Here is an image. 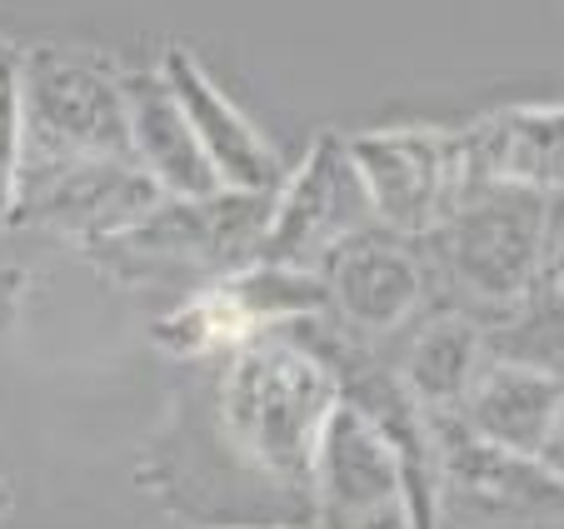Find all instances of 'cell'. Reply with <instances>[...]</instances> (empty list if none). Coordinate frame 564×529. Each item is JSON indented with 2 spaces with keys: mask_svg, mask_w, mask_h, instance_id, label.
I'll list each match as a JSON object with an SVG mask.
<instances>
[{
  "mask_svg": "<svg viewBox=\"0 0 564 529\" xmlns=\"http://www.w3.org/2000/svg\"><path fill=\"white\" fill-rule=\"evenodd\" d=\"M340 375L325 355L285 335V325L260 330L230 349L220 385V424L235 455L280 485H305L315 440L340 404Z\"/></svg>",
  "mask_w": 564,
  "mask_h": 529,
  "instance_id": "1",
  "label": "cell"
},
{
  "mask_svg": "<svg viewBox=\"0 0 564 529\" xmlns=\"http://www.w3.org/2000/svg\"><path fill=\"white\" fill-rule=\"evenodd\" d=\"M25 160H130V120L120 71L75 45H21Z\"/></svg>",
  "mask_w": 564,
  "mask_h": 529,
  "instance_id": "2",
  "label": "cell"
},
{
  "mask_svg": "<svg viewBox=\"0 0 564 529\" xmlns=\"http://www.w3.org/2000/svg\"><path fill=\"white\" fill-rule=\"evenodd\" d=\"M550 205L554 195L524 191V185H459L435 225V245L465 295L510 310L544 276Z\"/></svg>",
  "mask_w": 564,
  "mask_h": 529,
  "instance_id": "3",
  "label": "cell"
},
{
  "mask_svg": "<svg viewBox=\"0 0 564 529\" xmlns=\"http://www.w3.org/2000/svg\"><path fill=\"white\" fill-rule=\"evenodd\" d=\"M265 220L270 195L215 191L200 201H160L126 235L96 245V255L110 264H126L135 276H185V270H195L200 285H210V280H225L256 264Z\"/></svg>",
  "mask_w": 564,
  "mask_h": 529,
  "instance_id": "4",
  "label": "cell"
},
{
  "mask_svg": "<svg viewBox=\"0 0 564 529\" xmlns=\"http://www.w3.org/2000/svg\"><path fill=\"white\" fill-rule=\"evenodd\" d=\"M440 519L475 529H564V485L534 460L479 440L459 414H430Z\"/></svg>",
  "mask_w": 564,
  "mask_h": 529,
  "instance_id": "5",
  "label": "cell"
},
{
  "mask_svg": "<svg viewBox=\"0 0 564 529\" xmlns=\"http://www.w3.org/2000/svg\"><path fill=\"white\" fill-rule=\"evenodd\" d=\"M365 225H375V210L360 170L350 160V145L335 130H319L310 140L305 160L270 195V220L265 235H260L256 260L319 276V264L330 260L350 235H360Z\"/></svg>",
  "mask_w": 564,
  "mask_h": 529,
  "instance_id": "6",
  "label": "cell"
},
{
  "mask_svg": "<svg viewBox=\"0 0 564 529\" xmlns=\"http://www.w3.org/2000/svg\"><path fill=\"white\" fill-rule=\"evenodd\" d=\"M165 195L155 191L135 160H55V165H21L11 225L51 230L80 245H106L140 225Z\"/></svg>",
  "mask_w": 564,
  "mask_h": 529,
  "instance_id": "7",
  "label": "cell"
},
{
  "mask_svg": "<svg viewBox=\"0 0 564 529\" xmlns=\"http://www.w3.org/2000/svg\"><path fill=\"white\" fill-rule=\"evenodd\" d=\"M305 489L315 495L319 529H405L394 445L345 395L315 440Z\"/></svg>",
  "mask_w": 564,
  "mask_h": 529,
  "instance_id": "8",
  "label": "cell"
},
{
  "mask_svg": "<svg viewBox=\"0 0 564 529\" xmlns=\"http://www.w3.org/2000/svg\"><path fill=\"white\" fill-rule=\"evenodd\" d=\"M350 160L370 195L375 225L394 235H430L459 191L455 130L390 126L345 136Z\"/></svg>",
  "mask_w": 564,
  "mask_h": 529,
  "instance_id": "9",
  "label": "cell"
},
{
  "mask_svg": "<svg viewBox=\"0 0 564 529\" xmlns=\"http://www.w3.org/2000/svg\"><path fill=\"white\" fill-rule=\"evenodd\" d=\"M155 71L165 75L175 106L191 120V136L205 150V160H210L215 181L240 195H275V185L285 181V160L250 126L246 110L230 106V96L205 75V65L185 45H171V51L160 55Z\"/></svg>",
  "mask_w": 564,
  "mask_h": 529,
  "instance_id": "10",
  "label": "cell"
},
{
  "mask_svg": "<svg viewBox=\"0 0 564 529\" xmlns=\"http://www.w3.org/2000/svg\"><path fill=\"white\" fill-rule=\"evenodd\" d=\"M319 280L330 290V305H340V315L365 335L405 325L430 290L420 255L405 245V235L384 225H365L360 235H350L319 264Z\"/></svg>",
  "mask_w": 564,
  "mask_h": 529,
  "instance_id": "11",
  "label": "cell"
},
{
  "mask_svg": "<svg viewBox=\"0 0 564 529\" xmlns=\"http://www.w3.org/2000/svg\"><path fill=\"white\" fill-rule=\"evenodd\" d=\"M459 185H524L540 195L564 191V106H505L455 130Z\"/></svg>",
  "mask_w": 564,
  "mask_h": 529,
  "instance_id": "12",
  "label": "cell"
},
{
  "mask_svg": "<svg viewBox=\"0 0 564 529\" xmlns=\"http://www.w3.org/2000/svg\"><path fill=\"white\" fill-rule=\"evenodd\" d=\"M126 90V120H130V160L145 170L165 201H200V195L225 191L215 181L205 150L195 145L191 120L175 106L171 85L160 71H120Z\"/></svg>",
  "mask_w": 564,
  "mask_h": 529,
  "instance_id": "13",
  "label": "cell"
},
{
  "mask_svg": "<svg viewBox=\"0 0 564 529\" xmlns=\"http://www.w3.org/2000/svg\"><path fill=\"white\" fill-rule=\"evenodd\" d=\"M560 400H564V380H550V375L520 370V365H505V360H485L475 385H469L465 404H459V420L479 440H490V445L510 450V455L534 460L554 424Z\"/></svg>",
  "mask_w": 564,
  "mask_h": 529,
  "instance_id": "14",
  "label": "cell"
},
{
  "mask_svg": "<svg viewBox=\"0 0 564 529\" xmlns=\"http://www.w3.org/2000/svg\"><path fill=\"white\" fill-rule=\"evenodd\" d=\"M485 360H490L485 355V330L465 315H440L435 325H425L415 335L394 380L425 414H459Z\"/></svg>",
  "mask_w": 564,
  "mask_h": 529,
  "instance_id": "15",
  "label": "cell"
},
{
  "mask_svg": "<svg viewBox=\"0 0 564 529\" xmlns=\"http://www.w3.org/2000/svg\"><path fill=\"white\" fill-rule=\"evenodd\" d=\"M260 330H265L260 315L246 305L235 280L225 276V280H210V285H195L181 305L165 310L150 325V339L165 355H175V360H200V355H215V349H240Z\"/></svg>",
  "mask_w": 564,
  "mask_h": 529,
  "instance_id": "16",
  "label": "cell"
},
{
  "mask_svg": "<svg viewBox=\"0 0 564 529\" xmlns=\"http://www.w3.org/2000/svg\"><path fill=\"white\" fill-rule=\"evenodd\" d=\"M485 355L520 370L564 380V285L540 276L495 330H485Z\"/></svg>",
  "mask_w": 564,
  "mask_h": 529,
  "instance_id": "17",
  "label": "cell"
},
{
  "mask_svg": "<svg viewBox=\"0 0 564 529\" xmlns=\"http://www.w3.org/2000/svg\"><path fill=\"white\" fill-rule=\"evenodd\" d=\"M25 160V110H21V45L0 35V225H11L15 185Z\"/></svg>",
  "mask_w": 564,
  "mask_h": 529,
  "instance_id": "18",
  "label": "cell"
},
{
  "mask_svg": "<svg viewBox=\"0 0 564 529\" xmlns=\"http://www.w3.org/2000/svg\"><path fill=\"white\" fill-rule=\"evenodd\" d=\"M534 465L564 485V400H560V410H554V424H550V434H544V445H540V455H534Z\"/></svg>",
  "mask_w": 564,
  "mask_h": 529,
  "instance_id": "19",
  "label": "cell"
},
{
  "mask_svg": "<svg viewBox=\"0 0 564 529\" xmlns=\"http://www.w3.org/2000/svg\"><path fill=\"white\" fill-rule=\"evenodd\" d=\"M544 276L564 285V210L550 205V235H544Z\"/></svg>",
  "mask_w": 564,
  "mask_h": 529,
  "instance_id": "20",
  "label": "cell"
},
{
  "mask_svg": "<svg viewBox=\"0 0 564 529\" xmlns=\"http://www.w3.org/2000/svg\"><path fill=\"white\" fill-rule=\"evenodd\" d=\"M11 505H15V499H11V489H6V485H0V519H6V515H11Z\"/></svg>",
  "mask_w": 564,
  "mask_h": 529,
  "instance_id": "21",
  "label": "cell"
}]
</instances>
